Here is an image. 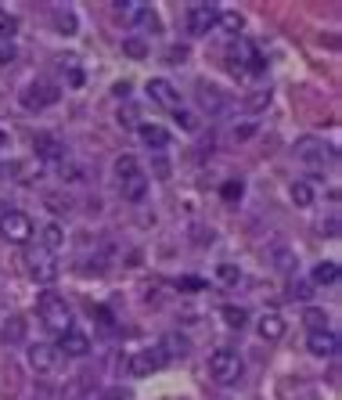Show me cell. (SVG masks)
I'll return each instance as SVG.
<instances>
[{
	"label": "cell",
	"instance_id": "6da1fadb",
	"mask_svg": "<svg viewBox=\"0 0 342 400\" xmlns=\"http://www.w3.org/2000/svg\"><path fill=\"white\" fill-rule=\"evenodd\" d=\"M36 310H40L43 328H50V332H58V335H62V332H69V328H73V310H69V303H65L58 293H50V289H47V293L40 296V307H36Z\"/></svg>",
	"mask_w": 342,
	"mask_h": 400
},
{
	"label": "cell",
	"instance_id": "7a4b0ae2",
	"mask_svg": "<svg viewBox=\"0 0 342 400\" xmlns=\"http://www.w3.org/2000/svg\"><path fill=\"white\" fill-rule=\"evenodd\" d=\"M242 372H245V364L235 350H216L209 357V379L220 382V386H235L242 379Z\"/></svg>",
	"mask_w": 342,
	"mask_h": 400
},
{
	"label": "cell",
	"instance_id": "3957f363",
	"mask_svg": "<svg viewBox=\"0 0 342 400\" xmlns=\"http://www.w3.org/2000/svg\"><path fill=\"white\" fill-rule=\"evenodd\" d=\"M0 235H4L8 242H15V246H22V242L33 238V220L22 209H8L4 216H0Z\"/></svg>",
	"mask_w": 342,
	"mask_h": 400
},
{
	"label": "cell",
	"instance_id": "277c9868",
	"mask_svg": "<svg viewBox=\"0 0 342 400\" xmlns=\"http://www.w3.org/2000/svg\"><path fill=\"white\" fill-rule=\"evenodd\" d=\"M58 364H62V354H58L54 342H33L29 347V368L33 372L50 375V372H58Z\"/></svg>",
	"mask_w": 342,
	"mask_h": 400
},
{
	"label": "cell",
	"instance_id": "5b68a950",
	"mask_svg": "<svg viewBox=\"0 0 342 400\" xmlns=\"http://www.w3.org/2000/svg\"><path fill=\"white\" fill-rule=\"evenodd\" d=\"M220 8L216 4H195V8H188V33L191 36H205L216 22H220Z\"/></svg>",
	"mask_w": 342,
	"mask_h": 400
},
{
	"label": "cell",
	"instance_id": "8992f818",
	"mask_svg": "<svg viewBox=\"0 0 342 400\" xmlns=\"http://www.w3.org/2000/svg\"><path fill=\"white\" fill-rule=\"evenodd\" d=\"M166 364H169V357L162 354V347H159V342H155V347H148V350H141V354H134V357H130V372H134V375H141V379H144V375H151V372H162Z\"/></svg>",
	"mask_w": 342,
	"mask_h": 400
},
{
	"label": "cell",
	"instance_id": "52a82bcc",
	"mask_svg": "<svg viewBox=\"0 0 342 400\" xmlns=\"http://www.w3.org/2000/svg\"><path fill=\"white\" fill-rule=\"evenodd\" d=\"M62 98V90L54 87V83H36V87H26L22 90V108H29V112H40V108H47V105H54Z\"/></svg>",
	"mask_w": 342,
	"mask_h": 400
},
{
	"label": "cell",
	"instance_id": "ba28073f",
	"mask_svg": "<svg viewBox=\"0 0 342 400\" xmlns=\"http://www.w3.org/2000/svg\"><path fill=\"white\" fill-rule=\"evenodd\" d=\"M29 270L40 285H54L58 281V260L50 256V249H40V253H29Z\"/></svg>",
	"mask_w": 342,
	"mask_h": 400
},
{
	"label": "cell",
	"instance_id": "9c48e42d",
	"mask_svg": "<svg viewBox=\"0 0 342 400\" xmlns=\"http://www.w3.org/2000/svg\"><path fill=\"white\" fill-rule=\"evenodd\" d=\"M306 350H310L314 357H335V350H338V335H335L331 328H317V332L306 335Z\"/></svg>",
	"mask_w": 342,
	"mask_h": 400
},
{
	"label": "cell",
	"instance_id": "30bf717a",
	"mask_svg": "<svg viewBox=\"0 0 342 400\" xmlns=\"http://www.w3.org/2000/svg\"><path fill=\"white\" fill-rule=\"evenodd\" d=\"M148 98H151L155 105L169 108V112L181 108V94H177V87L169 83V80H151V83H148Z\"/></svg>",
	"mask_w": 342,
	"mask_h": 400
},
{
	"label": "cell",
	"instance_id": "8fae6325",
	"mask_svg": "<svg viewBox=\"0 0 342 400\" xmlns=\"http://www.w3.org/2000/svg\"><path fill=\"white\" fill-rule=\"evenodd\" d=\"M58 354H65V357H87V354H90V339H87L83 332L69 328V332H62V339H58Z\"/></svg>",
	"mask_w": 342,
	"mask_h": 400
},
{
	"label": "cell",
	"instance_id": "7c38bea8",
	"mask_svg": "<svg viewBox=\"0 0 342 400\" xmlns=\"http://www.w3.org/2000/svg\"><path fill=\"white\" fill-rule=\"evenodd\" d=\"M26 332H29L26 317H22V314H8L4 328H0V339H4L8 347H22V342H26Z\"/></svg>",
	"mask_w": 342,
	"mask_h": 400
},
{
	"label": "cell",
	"instance_id": "4fadbf2b",
	"mask_svg": "<svg viewBox=\"0 0 342 400\" xmlns=\"http://www.w3.org/2000/svg\"><path fill=\"white\" fill-rule=\"evenodd\" d=\"M296 155H299L303 162L321 166V162H324V155H331V152L324 148V141H317V137H303V141H296Z\"/></svg>",
	"mask_w": 342,
	"mask_h": 400
},
{
	"label": "cell",
	"instance_id": "5bb4252c",
	"mask_svg": "<svg viewBox=\"0 0 342 400\" xmlns=\"http://www.w3.org/2000/svg\"><path fill=\"white\" fill-rule=\"evenodd\" d=\"M137 134H141V141H144L148 148H155V152H162V148L169 144V130L159 127V123H141Z\"/></svg>",
	"mask_w": 342,
	"mask_h": 400
},
{
	"label": "cell",
	"instance_id": "9a60e30c",
	"mask_svg": "<svg viewBox=\"0 0 342 400\" xmlns=\"http://www.w3.org/2000/svg\"><path fill=\"white\" fill-rule=\"evenodd\" d=\"M33 148H36V155H40V159H50V162H58V159L65 155L62 141L54 137V134H40V137L33 141Z\"/></svg>",
	"mask_w": 342,
	"mask_h": 400
},
{
	"label": "cell",
	"instance_id": "2e32d148",
	"mask_svg": "<svg viewBox=\"0 0 342 400\" xmlns=\"http://www.w3.org/2000/svg\"><path fill=\"white\" fill-rule=\"evenodd\" d=\"M335 281H338V263H335V260L317 263L314 274H310V285H314V289H321V285H335Z\"/></svg>",
	"mask_w": 342,
	"mask_h": 400
},
{
	"label": "cell",
	"instance_id": "e0dca14e",
	"mask_svg": "<svg viewBox=\"0 0 342 400\" xmlns=\"http://www.w3.org/2000/svg\"><path fill=\"white\" fill-rule=\"evenodd\" d=\"M198 105L216 116V112H223V108H227V98H223L216 87H205V83H202V87H198Z\"/></svg>",
	"mask_w": 342,
	"mask_h": 400
},
{
	"label": "cell",
	"instance_id": "ac0fdd59",
	"mask_svg": "<svg viewBox=\"0 0 342 400\" xmlns=\"http://www.w3.org/2000/svg\"><path fill=\"white\" fill-rule=\"evenodd\" d=\"M54 29H58L62 36H73L80 26H76V11L73 8H58L54 11Z\"/></svg>",
	"mask_w": 342,
	"mask_h": 400
},
{
	"label": "cell",
	"instance_id": "d6986e66",
	"mask_svg": "<svg viewBox=\"0 0 342 400\" xmlns=\"http://www.w3.org/2000/svg\"><path fill=\"white\" fill-rule=\"evenodd\" d=\"M289 195H292V202H296L299 209H306V206H314V184H310V181H292V188H289Z\"/></svg>",
	"mask_w": 342,
	"mask_h": 400
},
{
	"label": "cell",
	"instance_id": "ffe728a7",
	"mask_svg": "<svg viewBox=\"0 0 342 400\" xmlns=\"http://www.w3.org/2000/svg\"><path fill=\"white\" fill-rule=\"evenodd\" d=\"M260 335H263L267 342L281 339V335H284V321H281L277 314H263V321H260Z\"/></svg>",
	"mask_w": 342,
	"mask_h": 400
},
{
	"label": "cell",
	"instance_id": "44dd1931",
	"mask_svg": "<svg viewBox=\"0 0 342 400\" xmlns=\"http://www.w3.org/2000/svg\"><path fill=\"white\" fill-rule=\"evenodd\" d=\"M144 191H148V177H144V174H137V177L123 181V199H130V202H141V199H144Z\"/></svg>",
	"mask_w": 342,
	"mask_h": 400
},
{
	"label": "cell",
	"instance_id": "7402d4cb",
	"mask_svg": "<svg viewBox=\"0 0 342 400\" xmlns=\"http://www.w3.org/2000/svg\"><path fill=\"white\" fill-rule=\"evenodd\" d=\"M137 174H141L137 155H119V159H116V177H119V181H130V177H137Z\"/></svg>",
	"mask_w": 342,
	"mask_h": 400
},
{
	"label": "cell",
	"instance_id": "603a6c76",
	"mask_svg": "<svg viewBox=\"0 0 342 400\" xmlns=\"http://www.w3.org/2000/svg\"><path fill=\"white\" fill-rule=\"evenodd\" d=\"M159 347H162V354L169 361H173V357H184L188 354V339L184 335H166V342H159Z\"/></svg>",
	"mask_w": 342,
	"mask_h": 400
},
{
	"label": "cell",
	"instance_id": "cb8c5ba5",
	"mask_svg": "<svg viewBox=\"0 0 342 400\" xmlns=\"http://www.w3.org/2000/svg\"><path fill=\"white\" fill-rule=\"evenodd\" d=\"M123 54H127V58H134V62L148 58V40H141V36H127V40H123Z\"/></svg>",
	"mask_w": 342,
	"mask_h": 400
},
{
	"label": "cell",
	"instance_id": "d4e9b609",
	"mask_svg": "<svg viewBox=\"0 0 342 400\" xmlns=\"http://www.w3.org/2000/svg\"><path fill=\"white\" fill-rule=\"evenodd\" d=\"M220 314H223V325L227 328H245V321H249V314L242 307H223Z\"/></svg>",
	"mask_w": 342,
	"mask_h": 400
},
{
	"label": "cell",
	"instance_id": "484cf974",
	"mask_svg": "<svg viewBox=\"0 0 342 400\" xmlns=\"http://www.w3.org/2000/svg\"><path fill=\"white\" fill-rule=\"evenodd\" d=\"M65 242V231H62V227L58 223H43V246L47 249H58Z\"/></svg>",
	"mask_w": 342,
	"mask_h": 400
},
{
	"label": "cell",
	"instance_id": "4316f807",
	"mask_svg": "<svg viewBox=\"0 0 342 400\" xmlns=\"http://www.w3.org/2000/svg\"><path fill=\"white\" fill-rule=\"evenodd\" d=\"M15 58H18V47H15V40L0 36V65H11Z\"/></svg>",
	"mask_w": 342,
	"mask_h": 400
},
{
	"label": "cell",
	"instance_id": "83f0119b",
	"mask_svg": "<svg viewBox=\"0 0 342 400\" xmlns=\"http://www.w3.org/2000/svg\"><path fill=\"white\" fill-rule=\"evenodd\" d=\"M15 33H18V22H15V15H8L4 8H0V36L15 40Z\"/></svg>",
	"mask_w": 342,
	"mask_h": 400
},
{
	"label": "cell",
	"instance_id": "f1b7e54d",
	"mask_svg": "<svg viewBox=\"0 0 342 400\" xmlns=\"http://www.w3.org/2000/svg\"><path fill=\"white\" fill-rule=\"evenodd\" d=\"M166 62H169V65H184V62H188V47H184V43H173V47L166 51Z\"/></svg>",
	"mask_w": 342,
	"mask_h": 400
},
{
	"label": "cell",
	"instance_id": "f546056e",
	"mask_svg": "<svg viewBox=\"0 0 342 400\" xmlns=\"http://www.w3.org/2000/svg\"><path fill=\"white\" fill-rule=\"evenodd\" d=\"M242 191H245V184H242V181H227V184L220 188V195H223L227 202H238V199H242Z\"/></svg>",
	"mask_w": 342,
	"mask_h": 400
},
{
	"label": "cell",
	"instance_id": "4dcf8cb0",
	"mask_svg": "<svg viewBox=\"0 0 342 400\" xmlns=\"http://www.w3.org/2000/svg\"><path fill=\"white\" fill-rule=\"evenodd\" d=\"M144 11H148V4H119V15H123V19H130L134 26L141 22V15H144Z\"/></svg>",
	"mask_w": 342,
	"mask_h": 400
},
{
	"label": "cell",
	"instance_id": "1f68e13d",
	"mask_svg": "<svg viewBox=\"0 0 342 400\" xmlns=\"http://www.w3.org/2000/svg\"><path fill=\"white\" fill-rule=\"evenodd\" d=\"M216 278H220L223 285H238V278H242V270H238V267H231V263H223V267L216 270Z\"/></svg>",
	"mask_w": 342,
	"mask_h": 400
},
{
	"label": "cell",
	"instance_id": "d6a6232c",
	"mask_svg": "<svg viewBox=\"0 0 342 400\" xmlns=\"http://www.w3.org/2000/svg\"><path fill=\"white\" fill-rule=\"evenodd\" d=\"M289 296H292V300H310V296H314V285H310V281H292Z\"/></svg>",
	"mask_w": 342,
	"mask_h": 400
},
{
	"label": "cell",
	"instance_id": "836d02e7",
	"mask_svg": "<svg viewBox=\"0 0 342 400\" xmlns=\"http://www.w3.org/2000/svg\"><path fill=\"white\" fill-rule=\"evenodd\" d=\"M216 26H223L227 33H242V26H245V22H242V15H220V22H216Z\"/></svg>",
	"mask_w": 342,
	"mask_h": 400
},
{
	"label": "cell",
	"instance_id": "e575fe53",
	"mask_svg": "<svg viewBox=\"0 0 342 400\" xmlns=\"http://www.w3.org/2000/svg\"><path fill=\"white\" fill-rule=\"evenodd\" d=\"M245 105H249V112H260V108H267V105H270V90H256V94H252Z\"/></svg>",
	"mask_w": 342,
	"mask_h": 400
},
{
	"label": "cell",
	"instance_id": "d590c367",
	"mask_svg": "<svg viewBox=\"0 0 342 400\" xmlns=\"http://www.w3.org/2000/svg\"><path fill=\"white\" fill-rule=\"evenodd\" d=\"M303 317H306L310 332H317V328H328V317H324V310H306Z\"/></svg>",
	"mask_w": 342,
	"mask_h": 400
},
{
	"label": "cell",
	"instance_id": "8d00e7d4",
	"mask_svg": "<svg viewBox=\"0 0 342 400\" xmlns=\"http://www.w3.org/2000/svg\"><path fill=\"white\" fill-rule=\"evenodd\" d=\"M173 120H177L184 130H198V120L191 116V112H184V108H177V112H173Z\"/></svg>",
	"mask_w": 342,
	"mask_h": 400
},
{
	"label": "cell",
	"instance_id": "74e56055",
	"mask_svg": "<svg viewBox=\"0 0 342 400\" xmlns=\"http://www.w3.org/2000/svg\"><path fill=\"white\" fill-rule=\"evenodd\" d=\"M177 289H181V293H198V289H205V281H202V278H181Z\"/></svg>",
	"mask_w": 342,
	"mask_h": 400
},
{
	"label": "cell",
	"instance_id": "f35d334b",
	"mask_svg": "<svg viewBox=\"0 0 342 400\" xmlns=\"http://www.w3.org/2000/svg\"><path fill=\"white\" fill-rule=\"evenodd\" d=\"M90 317H97V325H105V328H116V317H112V310L108 307H94V314Z\"/></svg>",
	"mask_w": 342,
	"mask_h": 400
},
{
	"label": "cell",
	"instance_id": "ab89813d",
	"mask_svg": "<svg viewBox=\"0 0 342 400\" xmlns=\"http://www.w3.org/2000/svg\"><path fill=\"white\" fill-rule=\"evenodd\" d=\"M18 169H22V162H0V181H15Z\"/></svg>",
	"mask_w": 342,
	"mask_h": 400
},
{
	"label": "cell",
	"instance_id": "60d3db41",
	"mask_svg": "<svg viewBox=\"0 0 342 400\" xmlns=\"http://www.w3.org/2000/svg\"><path fill=\"white\" fill-rule=\"evenodd\" d=\"M119 123H123V127H137V108H134V105H127V108L119 112Z\"/></svg>",
	"mask_w": 342,
	"mask_h": 400
},
{
	"label": "cell",
	"instance_id": "b9f144b4",
	"mask_svg": "<svg viewBox=\"0 0 342 400\" xmlns=\"http://www.w3.org/2000/svg\"><path fill=\"white\" fill-rule=\"evenodd\" d=\"M58 174H62V177H69V181H80V177H83L76 162H62V169H58Z\"/></svg>",
	"mask_w": 342,
	"mask_h": 400
},
{
	"label": "cell",
	"instance_id": "7bdbcfd3",
	"mask_svg": "<svg viewBox=\"0 0 342 400\" xmlns=\"http://www.w3.org/2000/svg\"><path fill=\"white\" fill-rule=\"evenodd\" d=\"M321 235H328V238H335V235H338V216H331L328 223H321Z\"/></svg>",
	"mask_w": 342,
	"mask_h": 400
},
{
	"label": "cell",
	"instance_id": "ee69618b",
	"mask_svg": "<svg viewBox=\"0 0 342 400\" xmlns=\"http://www.w3.org/2000/svg\"><path fill=\"white\" fill-rule=\"evenodd\" d=\"M62 400H87V393H83L80 386H69V389L62 393Z\"/></svg>",
	"mask_w": 342,
	"mask_h": 400
},
{
	"label": "cell",
	"instance_id": "f6af8a7d",
	"mask_svg": "<svg viewBox=\"0 0 342 400\" xmlns=\"http://www.w3.org/2000/svg\"><path fill=\"white\" fill-rule=\"evenodd\" d=\"M105 400H130V389H119V386H116V389L105 393Z\"/></svg>",
	"mask_w": 342,
	"mask_h": 400
},
{
	"label": "cell",
	"instance_id": "bcb514c9",
	"mask_svg": "<svg viewBox=\"0 0 342 400\" xmlns=\"http://www.w3.org/2000/svg\"><path fill=\"white\" fill-rule=\"evenodd\" d=\"M83 83H87V76L80 69H69V87H83Z\"/></svg>",
	"mask_w": 342,
	"mask_h": 400
},
{
	"label": "cell",
	"instance_id": "7dc6e473",
	"mask_svg": "<svg viewBox=\"0 0 342 400\" xmlns=\"http://www.w3.org/2000/svg\"><path fill=\"white\" fill-rule=\"evenodd\" d=\"M252 134H256V127H252V123H242V127H235V137H238V141H242V137H252Z\"/></svg>",
	"mask_w": 342,
	"mask_h": 400
},
{
	"label": "cell",
	"instance_id": "c3c4849f",
	"mask_svg": "<svg viewBox=\"0 0 342 400\" xmlns=\"http://www.w3.org/2000/svg\"><path fill=\"white\" fill-rule=\"evenodd\" d=\"M277 267H281V270H289V267H292V253H284V249H281V253H277Z\"/></svg>",
	"mask_w": 342,
	"mask_h": 400
},
{
	"label": "cell",
	"instance_id": "681fc988",
	"mask_svg": "<svg viewBox=\"0 0 342 400\" xmlns=\"http://www.w3.org/2000/svg\"><path fill=\"white\" fill-rule=\"evenodd\" d=\"M127 94H130V83L119 80V83H116V98H127Z\"/></svg>",
	"mask_w": 342,
	"mask_h": 400
},
{
	"label": "cell",
	"instance_id": "f907efd6",
	"mask_svg": "<svg viewBox=\"0 0 342 400\" xmlns=\"http://www.w3.org/2000/svg\"><path fill=\"white\" fill-rule=\"evenodd\" d=\"M155 174H159V177H169V166H166V162H162V159H159V162H155Z\"/></svg>",
	"mask_w": 342,
	"mask_h": 400
},
{
	"label": "cell",
	"instance_id": "816d5d0a",
	"mask_svg": "<svg viewBox=\"0 0 342 400\" xmlns=\"http://www.w3.org/2000/svg\"><path fill=\"white\" fill-rule=\"evenodd\" d=\"M8 141H11V137H8V130H0V148H8Z\"/></svg>",
	"mask_w": 342,
	"mask_h": 400
}]
</instances>
